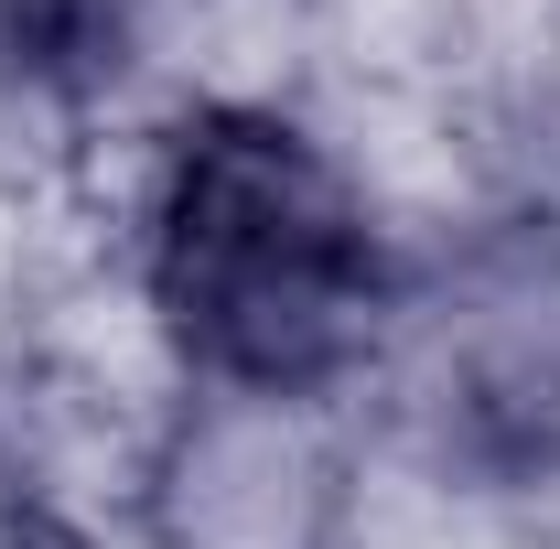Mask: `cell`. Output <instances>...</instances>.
I'll use <instances>...</instances> for the list:
<instances>
[{"label":"cell","instance_id":"cell-2","mask_svg":"<svg viewBox=\"0 0 560 549\" xmlns=\"http://www.w3.org/2000/svg\"><path fill=\"white\" fill-rule=\"evenodd\" d=\"M0 55L33 86H97L130 55V0H0Z\"/></svg>","mask_w":560,"mask_h":549},{"label":"cell","instance_id":"cell-1","mask_svg":"<svg viewBox=\"0 0 560 549\" xmlns=\"http://www.w3.org/2000/svg\"><path fill=\"white\" fill-rule=\"evenodd\" d=\"M151 313L248 399H324L388 324V237L280 108H195L151 184Z\"/></svg>","mask_w":560,"mask_h":549}]
</instances>
